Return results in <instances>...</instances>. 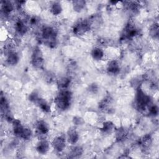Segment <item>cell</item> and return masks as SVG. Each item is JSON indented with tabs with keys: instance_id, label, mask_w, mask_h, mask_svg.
I'll list each match as a JSON object with an SVG mask.
<instances>
[{
	"instance_id": "obj_1",
	"label": "cell",
	"mask_w": 159,
	"mask_h": 159,
	"mask_svg": "<svg viewBox=\"0 0 159 159\" xmlns=\"http://www.w3.org/2000/svg\"><path fill=\"white\" fill-rule=\"evenodd\" d=\"M71 99V93L67 89H63L61 90V91L56 97L55 99V103L58 109L64 111L70 107Z\"/></svg>"
},
{
	"instance_id": "obj_2",
	"label": "cell",
	"mask_w": 159,
	"mask_h": 159,
	"mask_svg": "<svg viewBox=\"0 0 159 159\" xmlns=\"http://www.w3.org/2000/svg\"><path fill=\"white\" fill-rule=\"evenodd\" d=\"M42 36L45 43L51 48L57 44V32L55 30L49 26L45 27L42 30Z\"/></svg>"
},
{
	"instance_id": "obj_3",
	"label": "cell",
	"mask_w": 159,
	"mask_h": 159,
	"mask_svg": "<svg viewBox=\"0 0 159 159\" xmlns=\"http://www.w3.org/2000/svg\"><path fill=\"white\" fill-rule=\"evenodd\" d=\"M32 63L36 68H40L43 64V58L40 49L35 48L32 55Z\"/></svg>"
},
{
	"instance_id": "obj_4",
	"label": "cell",
	"mask_w": 159,
	"mask_h": 159,
	"mask_svg": "<svg viewBox=\"0 0 159 159\" xmlns=\"http://www.w3.org/2000/svg\"><path fill=\"white\" fill-rule=\"evenodd\" d=\"M90 28V24L87 20H83L77 23L73 27V32L78 35H81L85 34Z\"/></svg>"
},
{
	"instance_id": "obj_5",
	"label": "cell",
	"mask_w": 159,
	"mask_h": 159,
	"mask_svg": "<svg viewBox=\"0 0 159 159\" xmlns=\"http://www.w3.org/2000/svg\"><path fill=\"white\" fill-rule=\"evenodd\" d=\"M52 145L54 149L57 152H60L63 151L66 147L65 137H64L62 135L56 137L52 142Z\"/></svg>"
},
{
	"instance_id": "obj_6",
	"label": "cell",
	"mask_w": 159,
	"mask_h": 159,
	"mask_svg": "<svg viewBox=\"0 0 159 159\" xmlns=\"http://www.w3.org/2000/svg\"><path fill=\"white\" fill-rule=\"evenodd\" d=\"M79 140V134L75 128H71L67 132V140L71 144H75Z\"/></svg>"
},
{
	"instance_id": "obj_7",
	"label": "cell",
	"mask_w": 159,
	"mask_h": 159,
	"mask_svg": "<svg viewBox=\"0 0 159 159\" xmlns=\"http://www.w3.org/2000/svg\"><path fill=\"white\" fill-rule=\"evenodd\" d=\"M12 129L15 135L18 137H20L22 132L24 129V127L21 124V122L18 119H14L12 121Z\"/></svg>"
},
{
	"instance_id": "obj_8",
	"label": "cell",
	"mask_w": 159,
	"mask_h": 159,
	"mask_svg": "<svg viewBox=\"0 0 159 159\" xmlns=\"http://www.w3.org/2000/svg\"><path fill=\"white\" fill-rule=\"evenodd\" d=\"M50 149V144L47 140L41 139L37 145V150L39 153L45 154Z\"/></svg>"
},
{
	"instance_id": "obj_9",
	"label": "cell",
	"mask_w": 159,
	"mask_h": 159,
	"mask_svg": "<svg viewBox=\"0 0 159 159\" xmlns=\"http://www.w3.org/2000/svg\"><path fill=\"white\" fill-rule=\"evenodd\" d=\"M107 70L109 73L112 75L118 73L120 70V66L118 62L116 60L109 61L107 65Z\"/></svg>"
},
{
	"instance_id": "obj_10",
	"label": "cell",
	"mask_w": 159,
	"mask_h": 159,
	"mask_svg": "<svg viewBox=\"0 0 159 159\" xmlns=\"http://www.w3.org/2000/svg\"><path fill=\"white\" fill-rule=\"evenodd\" d=\"M36 129L40 135H46L48 132V126L43 120H39L36 124Z\"/></svg>"
},
{
	"instance_id": "obj_11",
	"label": "cell",
	"mask_w": 159,
	"mask_h": 159,
	"mask_svg": "<svg viewBox=\"0 0 159 159\" xmlns=\"http://www.w3.org/2000/svg\"><path fill=\"white\" fill-rule=\"evenodd\" d=\"M19 60V55L15 52H12L7 55L6 61L9 65H15L18 63Z\"/></svg>"
},
{
	"instance_id": "obj_12",
	"label": "cell",
	"mask_w": 159,
	"mask_h": 159,
	"mask_svg": "<svg viewBox=\"0 0 159 159\" xmlns=\"http://www.w3.org/2000/svg\"><path fill=\"white\" fill-rule=\"evenodd\" d=\"M114 129V125L111 121H105L103 122L101 130L105 134H111Z\"/></svg>"
},
{
	"instance_id": "obj_13",
	"label": "cell",
	"mask_w": 159,
	"mask_h": 159,
	"mask_svg": "<svg viewBox=\"0 0 159 159\" xmlns=\"http://www.w3.org/2000/svg\"><path fill=\"white\" fill-rule=\"evenodd\" d=\"M39 107L41 109L42 111H43L45 112H48L50 111V106L49 104L42 98H39V99L36 102Z\"/></svg>"
},
{
	"instance_id": "obj_14",
	"label": "cell",
	"mask_w": 159,
	"mask_h": 159,
	"mask_svg": "<svg viewBox=\"0 0 159 159\" xmlns=\"http://www.w3.org/2000/svg\"><path fill=\"white\" fill-rule=\"evenodd\" d=\"M104 55V54L103 50L99 47H96L92 50L91 56L93 58L96 60H101L103 58Z\"/></svg>"
},
{
	"instance_id": "obj_15",
	"label": "cell",
	"mask_w": 159,
	"mask_h": 159,
	"mask_svg": "<svg viewBox=\"0 0 159 159\" xmlns=\"http://www.w3.org/2000/svg\"><path fill=\"white\" fill-rule=\"evenodd\" d=\"M15 28L16 31L20 35H23L25 34L27 30V26L22 20H18L17 22H16Z\"/></svg>"
},
{
	"instance_id": "obj_16",
	"label": "cell",
	"mask_w": 159,
	"mask_h": 159,
	"mask_svg": "<svg viewBox=\"0 0 159 159\" xmlns=\"http://www.w3.org/2000/svg\"><path fill=\"white\" fill-rule=\"evenodd\" d=\"M2 11L4 14H7L14 10V6L11 2L8 1H2Z\"/></svg>"
},
{
	"instance_id": "obj_17",
	"label": "cell",
	"mask_w": 159,
	"mask_h": 159,
	"mask_svg": "<svg viewBox=\"0 0 159 159\" xmlns=\"http://www.w3.org/2000/svg\"><path fill=\"white\" fill-rule=\"evenodd\" d=\"M50 11L53 15H59L62 11L61 4L58 2H54L50 6Z\"/></svg>"
},
{
	"instance_id": "obj_18",
	"label": "cell",
	"mask_w": 159,
	"mask_h": 159,
	"mask_svg": "<svg viewBox=\"0 0 159 159\" xmlns=\"http://www.w3.org/2000/svg\"><path fill=\"white\" fill-rule=\"evenodd\" d=\"M70 84V80L69 78L66 77L61 78L58 81V85L61 90L66 89L69 86Z\"/></svg>"
},
{
	"instance_id": "obj_19",
	"label": "cell",
	"mask_w": 159,
	"mask_h": 159,
	"mask_svg": "<svg viewBox=\"0 0 159 159\" xmlns=\"http://www.w3.org/2000/svg\"><path fill=\"white\" fill-rule=\"evenodd\" d=\"M73 6L75 11L77 12H80L83 9L85 6V1L81 0L75 1L73 2Z\"/></svg>"
},
{
	"instance_id": "obj_20",
	"label": "cell",
	"mask_w": 159,
	"mask_h": 159,
	"mask_svg": "<svg viewBox=\"0 0 159 159\" xmlns=\"http://www.w3.org/2000/svg\"><path fill=\"white\" fill-rule=\"evenodd\" d=\"M83 148L81 147H74L70 153V155H71V157L73 158H76V157H80L82 153H83Z\"/></svg>"
},
{
	"instance_id": "obj_21",
	"label": "cell",
	"mask_w": 159,
	"mask_h": 159,
	"mask_svg": "<svg viewBox=\"0 0 159 159\" xmlns=\"http://www.w3.org/2000/svg\"><path fill=\"white\" fill-rule=\"evenodd\" d=\"M32 130L29 128L24 127L20 138L24 140H29L32 137Z\"/></svg>"
},
{
	"instance_id": "obj_22",
	"label": "cell",
	"mask_w": 159,
	"mask_h": 159,
	"mask_svg": "<svg viewBox=\"0 0 159 159\" xmlns=\"http://www.w3.org/2000/svg\"><path fill=\"white\" fill-rule=\"evenodd\" d=\"M125 135H126V132L124 129H119L116 131V138L119 140H122L125 137Z\"/></svg>"
},
{
	"instance_id": "obj_23",
	"label": "cell",
	"mask_w": 159,
	"mask_h": 159,
	"mask_svg": "<svg viewBox=\"0 0 159 159\" xmlns=\"http://www.w3.org/2000/svg\"><path fill=\"white\" fill-rule=\"evenodd\" d=\"M29 99L30 101L32 102H35L37 101V100L39 99V95H38V93L34 91L32 92L29 96Z\"/></svg>"
},
{
	"instance_id": "obj_24",
	"label": "cell",
	"mask_w": 159,
	"mask_h": 159,
	"mask_svg": "<svg viewBox=\"0 0 159 159\" xmlns=\"http://www.w3.org/2000/svg\"><path fill=\"white\" fill-rule=\"evenodd\" d=\"M150 34L153 37L158 36V24H154L150 29Z\"/></svg>"
},
{
	"instance_id": "obj_25",
	"label": "cell",
	"mask_w": 159,
	"mask_h": 159,
	"mask_svg": "<svg viewBox=\"0 0 159 159\" xmlns=\"http://www.w3.org/2000/svg\"><path fill=\"white\" fill-rule=\"evenodd\" d=\"M73 122L75 125H82L84 123V120L81 117H75L73 118Z\"/></svg>"
}]
</instances>
